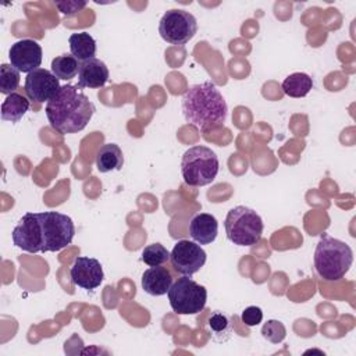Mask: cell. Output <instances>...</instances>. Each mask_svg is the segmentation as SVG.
<instances>
[{"label":"cell","mask_w":356,"mask_h":356,"mask_svg":"<svg viewBox=\"0 0 356 356\" xmlns=\"http://www.w3.org/2000/svg\"><path fill=\"white\" fill-rule=\"evenodd\" d=\"M353 263V252L348 243L323 234L314 250V268L318 277L328 282L345 277Z\"/></svg>","instance_id":"4"},{"label":"cell","mask_w":356,"mask_h":356,"mask_svg":"<svg viewBox=\"0 0 356 356\" xmlns=\"http://www.w3.org/2000/svg\"><path fill=\"white\" fill-rule=\"evenodd\" d=\"M70 51L78 61H85L96 56V40L88 32L72 33L68 38Z\"/></svg>","instance_id":"17"},{"label":"cell","mask_w":356,"mask_h":356,"mask_svg":"<svg viewBox=\"0 0 356 356\" xmlns=\"http://www.w3.org/2000/svg\"><path fill=\"white\" fill-rule=\"evenodd\" d=\"M197 32V21L193 14L181 8H171L164 13L159 24L160 36L170 44L184 46Z\"/></svg>","instance_id":"8"},{"label":"cell","mask_w":356,"mask_h":356,"mask_svg":"<svg viewBox=\"0 0 356 356\" xmlns=\"http://www.w3.org/2000/svg\"><path fill=\"white\" fill-rule=\"evenodd\" d=\"M171 285H172V275L163 266L150 267L142 274V288L146 293L152 296L165 295L171 288Z\"/></svg>","instance_id":"15"},{"label":"cell","mask_w":356,"mask_h":356,"mask_svg":"<svg viewBox=\"0 0 356 356\" xmlns=\"http://www.w3.org/2000/svg\"><path fill=\"white\" fill-rule=\"evenodd\" d=\"M227 238L238 246H253L261 239L264 224L261 217L250 207L236 206L227 213Z\"/></svg>","instance_id":"6"},{"label":"cell","mask_w":356,"mask_h":356,"mask_svg":"<svg viewBox=\"0 0 356 356\" xmlns=\"http://www.w3.org/2000/svg\"><path fill=\"white\" fill-rule=\"evenodd\" d=\"M241 318H242V321L245 323V325H248V327H254V325H257V324L261 323V320H263V312H261V309L257 307V306H249V307H246V309L242 312Z\"/></svg>","instance_id":"25"},{"label":"cell","mask_w":356,"mask_h":356,"mask_svg":"<svg viewBox=\"0 0 356 356\" xmlns=\"http://www.w3.org/2000/svg\"><path fill=\"white\" fill-rule=\"evenodd\" d=\"M56 7L64 14V15H75L78 11L83 10L86 7V1H76V0H64V1H56Z\"/></svg>","instance_id":"26"},{"label":"cell","mask_w":356,"mask_h":356,"mask_svg":"<svg viewBox=\"0 0 356 356\" xmlns=\"http://www.w3.org/2000/svg\"><path fill=\"white\" fill-rule=\"evenodd\" d=\"M181 108L185 121L202 134L222 127L228 114L227 102L211 81L192 85L181 99Z\"/></svg>","instance_id":"2"},{"label":"cell","mask_w":356,"mask_h":356,"mask_svg":"<svg viewBox=\"0 0 356 356\" xmlns=\"http://www.w3.org/2000/svg\"><path fill=\"white\" fill-rule=\"evenodd\" d=\"M170 260V252L167 248L159 242L147 245L142 250V261L147 264L149 267H156V266H163L165 261Z\"/></svg>","instance_id":"22"},{"label":"cell","mask_w":356,"mask_h":356,"mask_svg":"<svg viewBox=\"0 0 356 356\" xmlns=\"http://www.w3.org/2000/svg\"><path fill=\"white\" fill-rule=\"evenodd\" d=\"M74 236V221L58 211L25 213L11 234L14 245L28 253L58 252L67 248Z\"/></svg>","instance_id":"1"},{"label":"cell","mask_w":356,"mask_h":356,"mask_svg":"<svg viewBox=\"0 0 356 356\" xmlns=\"http://www.w3.org/2000/svg\"><path fill=\"white\" fill-rule=\"evenodd\" d=\"M60 88V79L46 68H38L26 74L24 85L28 97L38 103L49 102Z\"/></svg>","instance_id":"10"},{"label":"cell","mask_w":356,"mask_h":356,"mask_svg":"<svg viewBox=\"0 0 356 356\" xmlns=\"http://www.w3.org/2000/svg\"><path fill=\"white\" fill-rule=\"evenodd\" d=\"M79 71V61L72 54H63L51 61V72L64 81H70L75 78Z\"/></svg>","instance_id":"21"},{"label":"cell","mask_w":356,"mask_h":356,"mask_svg":"<svg viewBox=\"0 0 356 356\" xmlns=\"http://www.w3.org/2000/svg\"><path fill=\"white\" fill-rule=\"evenodd\" d=\"M220 170L217 154L207 146L189 147L181 160V174L189 186H206L211 184Z\"/></svg>","instance_id":"5"},{"label":"cell","mask_w":356,"mask_h":356,"mask_svg":"<svg viewBox=\"0 0 356 356\" xmlns=\"http://www.w3.org/2000/svg\"><path fill=\"white\" fill-rule=\"evenodd\" d=\"M19 85V71L11 64L0 65V92L3 95H11Z\"/></svg>","instance_id":"23"},{"label":"cell","mask_w":356,"mask_h":356,"mask_svg":"<svg viewBox=\"0 0 356 356\" xmlns=\"http://www.w3.org/2000/svg\"><path fill=\"white\" fill-rule=\"evenodd\" d=\"M218 221L213 214L197 213L189 222V235L199 245H209L216 241Z\"/></svg>","instance_id":"14"},{"label":"cell","mask_w":356,"mask_h":356,"mask_svg":"<svg viewBox=\"0 0 356 356\" xmlns=\"http://www.w3.org/2000/svg\"><path fill=\"white\" fill-rule=\"evenodd\" d=\"M124 164L122 150L115 143H106L96 154V167L100 172H110L121 170Z\"/></svg>","instance_id":"16"},{"label":"cell","mask_w":356,"mask_h":356,"mask_svg":"<svg viewBox=\"0 0 356 356\" xmlns=\"http://www.w3.org/2000/svg\"><path fill=\"white\" fill-rule=\"evenodd\" d=\"M71 281L86 291H93L104 280V273L100 261L95 257L78 256L70 270Z\"/></svg>","instance_id":"12"},{"label":"cell","mask_w":356,"mask_h":356,"mask_svg":"<svg viewBox=\"0 0 356 356\" xmlns=\"http://www.w3.org/2000/svg\"><path fill=\"white\" fill-rule=\"evenodd\" d=\"M46 117L60 134H75L88 125L96 107L78 85H64L47 102Z\"/></svg>","instance_id":"3"},{"label":"cell","mask_w":356,"mask_h":356,"mask_svg":"<svg viewBox=\"0 0 356 356\" xmlns=\"http://www.w3.org/2000/svg\"><path fill=\"white\" fill-rule=\"evenodd\" d=\"M207 254L204 249L195 241L181 239L170 252V260L177 273L182 275H193L206 263Z\"/></svg>","instance_id":"9"},{"label":"cell","mask_w":356,"mask_h":356,"mask_svg":"<svg viewBox=\"0 0 356 356\" xmlns=\"http://www.w3.org/2000/svg\"><path fill=\"white\" fill-rule=\"evenodd\" d=\"M110 72L104 61L100 58H89L79 63V71H78V86L89 88V89H97L106 85L108 81Z\"/></svg>","instance_id":"13"},{"label":"cell","mask_w":356,"mask_h":356,"mask_svg":"<svg viewBox=\"0 0 356 356\" xmlns=\"http://www.w3.org/2000/svg\"><path fill=\"white\" fill-rule=\"evenodd\" d=\"M29 100L21 93L8 95L1 104V120L10 122H18L29 110Z\"/></svg>","instance_id":"18"},{"label":"cell","mask_w":356,"mask_h":356,"mask_svg":"<svg viewBox=\"0 0 356 356\" xmlns=\"http://www.w3.org/2000/svg\"><path fill=\"white\" fill-rule=\"evenodd\" d=\"M207 327L216 342H225L232 334V321L222 312H213L207 318Z\"/></svg>","instance_id":"20"},{"label":"cell","mask_w":356,"mask_h":356,"mask_svg":"<svg viewBox=\"0 0 356 356\" xmlns=\"http://www.w3.org/2000/svg\"><path fill=\"white\" fill-rule=\"evenodd\" d=\"M170 306L177 314H197L207 302V291L188 275L179 277L172 282L167 292Z\"/></svg>","instance_id":"7"},{"label":"cell","mask_w":356,"mask_h":356,"mask_svg":"<svg viewBox=\"0 0 356 356\" xmlns=\"http://www.w3.org/2000/svg\"><path fill=\"white\" fill-rule=\"evenodd\" d=\"M43 51L40 44L33 39H21L11 44L8 57L10 63L19 72L29 74L40 68Z\"/></svg>","instance_id":"11"},{"label":"cell","mask_w":356,"mask_h":356,"mask_svg":"<svg viewBox=\"0 0 356 356\" xmlns=\"http://www.w3.org/2000/svg\"><path fill=\"white\" fill-rule=\"evenodd\" d=\"M261 335L271 343H280L286 337V328L278 320H268L261 327Z\"/></svg>","instance_id":"24"},{"label":"cell","mask_w":356,"mask_h":356,"mask_svg":"<svg viewBox=\"0 0 356 356\" xmlns=\"http://www.w3.org/2000/svg\"><path fill=\"white\" fill-rule=\"evenodd\" d=\"M281 86L289 97H305L313 88V79L305 72H293L284 79Z\"/></svg>","instance_id":"19"}]
</instances>
